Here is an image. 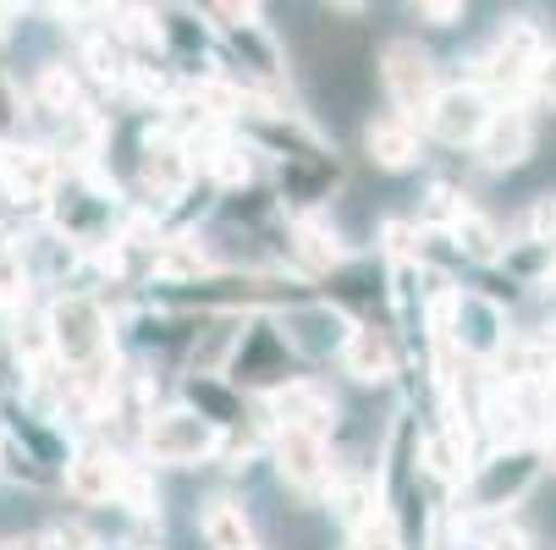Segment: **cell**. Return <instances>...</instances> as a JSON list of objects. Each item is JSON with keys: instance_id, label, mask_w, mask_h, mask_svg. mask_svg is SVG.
Instances as JSON below:
<instances>
[{"instance_id": "6da1fadb", "label": "cell", "mask_w": 556, "mask_h": 550, "mask_svg": "<svg viewBox=\"0 0 556 550\" xmlns=\"http://www.w3.org/2000/svg\"><path fill=\"white\" fill-rule=\"evenodd\" d=\"M380 84L391 94V105L403 111L408 121L425 116V105L435 100V61L419 39H391L380 50Z\"/></svg>"}, {"instance_id": "7a4b0ae2", "label": "cell", "mask_w": 556, "mask_h": 550, "mask_svg": "<svg viewBox=\"0 0 556 550\" xmlns=\"http://www.w3.org/2000/svg\"><path fill=\"white\" fill-rule=\"evenodd\" d=\"M540 55H545V44H540V28L534 23H507L485 50H480V84L485 89H502V94H518L529 77H534V66H540Z\"/></svg>"}, {"instance_id": "3957f363", "label": "cell", "mask_w": 556, "mask_h": 550, "mask_svg": "<svg viewBox=\"0 0 556 550\" xmlns=\"http://www.w3.org/2000/svg\"><path fill=\"white\" fill-rule=\"evenodd\" d=\"M143 446H149L154 462L188 468V462H204L215 451V424L204 413H193V408H172V413H161V419L149 424Z\"/></svg>"}, {"instance_id": "277c9868", "label": "cell", "mask_w": 556, "mask_h": 550, "mask_svg": "<svg viewBox=\"0 0 556 550\" xmlns=\"http://www.w3.org/2000/svg\"><path fill=\"white\" fill-rule=\"evenodd\" d=\"M485 116H491V105H485V89H473V84L435 89V100L425 105V127H430L441 143H452V149H463V143H473V138H480Z\"/></svg>"}, {"instance_id": "5b68a950", "label": "cell", "mask_w": 556, "mask_h": 550, "mask_svg": "<svg viewBox=\"0 0 556 550\" xmlns=\"http://www.w3.org/2000/svg\"><path fill=\"white\" fill-rule=\"evenodd\" d=\"M50 336H55V353H66L72 363H94L105 353V314H100V303H89V297L55 303Z\"/></svg>"}, {"instance_id": "8992f818", "label": "cell", "mask_w": 556, "mask_h": 550, "mask_svg": "<svg viewBox=\"0 0 556 550\" xmlns=\"http://www.w3.org/2000/svg\"><path fill=\"white\" fill-rule=\"evenodd\" d=\"M473 149H480V161L491 171H513L534 154V121L523 111H491L480 138H473Z\"/></svg>"}, {"instance_id": "52a82bcc", "label": "cell", "mask_w": 556, "mask_h": 550, "mask_svg": "<svg viewBox=\"0 0 556 550\" xmlns=\"http://www.w3.org/2000/svg\"><path fill=\"white\" fill-rule=\"evenodd\" d=\"M540 457L534 451H502L496 462H485L480 468V479H473V501H480V507H513L518 496H529V485L540 479Z\"/></svg>"}, {"instance_id": "ba28073f", "label": "cell", "mask_w": 556, "mask_h": 550, "mask_svg": "<svg viewBox=\"0 0 556 550\" xmlns=\"http://www.w3.org/2000/svg\"><path fill=\"white\" fill-rule=\"evenodd\" d=\"M276 468L292 490H320L331 479V462H326V435L314 430H281L276 440Z\"/></svg>"}, {"instance_id": "9c48e42d", "label": "cell", "mask_w": 556, "mask_h": 550, "mask_svg": "<svg viewBox=\"0 0 556 550\" xmlns=\"http://www.w3.org/2000/svg\"><path fill=\"white\" fill-rule=\"evenodd\" d=\"M270 413H276L287 430H314V435H326L331 419H337L331 397H326L320 385H308V380H292V385L270 391Z\"/></svg>"}, {"instance_id": "30bf717a", "label": "cell", "mask_w": 556, "mask_h": 550, "mask_svg": "<svg viewBox=\"0 0 556 550\" xmlns=\"http://www.w3.org/2000/svg\"><path fill=\"white\" fill-rule=\"evenodd\" d=\"M364 149H369V161L386 166V171H408L419 161V132L408 116H386V121H369L364 127Z\"/></svg>"}, {"instance_id": "8fae6325", "label": "cell", "mask_w": 556, "mask_h": 550, "mask_svg": "<svg viewBox=\"0 0 556 550\" xmlns=\"http://www.w3.org/2000/svg\"><path fill=\"white\" fill-rule=\"evenodd\" d=\"M66 490L77 501H111L122 490V462L111 451H77L66 462Z\"/></svg>"}, {"instance_id": "7c38bea8", "label": "cell", "mask_w": 556, "mask_h": 550, "mask_svg": "<svg viewBox=\"0 0 556 550\" xmlns=\"http://www.w3.org/2000/svg\"><path fill=\"white\" fill-rule=\"evenodd\" d=\"M342 369L358 380V385H380V380H391V369H396V358H391V342L380 336V331H348L342 336Z\"/></svg>"}, {"instance_id": "4fadbf2b", "label": "cell", "mask_w": 556, "mask_h": 550, "mask_svg": "<svg viewBox=\"0 0 556 550\" xmlns=\"http://www.w3.org/2000/svg\"><path fill=\"white\" fill-rule=\"evenodd\" d=\"M457 308V342L468 353H496L502 347V308L485 297H452Z\"/></svg>"}, {"instance_id": "5bb4252c", "label": "cell", "mask_w": 556, "mask_h": 550, "mask_svg": "<svg viewBox=\"0 0 556 550\" xmlns=\"http://www.w3.org/2000/svg\"><path fill=\"white\" fill-rule=\"evenodd\" d=\"M491 358H496V369H502V385H507V391H518V385H540V380H551V374H556V358H551L540 342H502Z\"/></svg>"}, {"instance_id": "9a60e30c", "label": "cell", "mask_w": 556, "mask_h": 550, "mask_svg": "<svg viewBox=\"0 0 556 550\" xmlns=\"http://www.w3.org/2000/svg\"><path fill=\"white\" fill-rule=\"evenodd\" d=\"M0 177H7V188L23 193V199H45L55 188V166L39 149H0Z\"/></svg>"}, {"instance_id": "2e32d148", "label": "cell", "mask_w": 556, "mask_h": 550, "mask_svg": "<svg viewBox=\"0 0 556 550\" xmlns=\"http://www.w3.org/2000/svg\"><path fill=\"white\" fill-rule=\"evenodd\" d=\"M199 528H204V545L210 550H260L243 507H231V501H210L204 517H199Z\"/></svg>"}, {"instance_id": "e0dca14e", "label": "cell", "mask_w": 556, "mask_h": 550, "mask_svg": "<svg viewBox=\"0 0 556 550\" xmlns=\"http://www.w3.org/2000/svg\"><path fill=\"white\" fill-rule=\"evenodd\" d=\"M188 149L182 143H172V138H154L149 149H143V182L154 188V193H182L188 188Z\"/></svg>"}, {"instance_id": "ac0fdd59", "label": "cell", "mask_w": 556, "mask_h": 550, "mask_svg": "<svg viewBox=\"0 0 556 550\" xmlns=\"http://www.w3.org/2000/svg\"><path fill=\"white\" fill-rule=\"evenodd\" d=\"M446 226H452V238H457V248H463L468 259H480V265H485V259H496V254H502V248H496V243H502V238H496V226H491L485 215H473L468 204H463Z\"/></svg>"}, {"instance_id": "d6986e66", "label": "cell", "mask_w": 556, "mask_h": 550, "mask_svg": "<svg viewBox=\"0 0 556 550\" xmlns=\"http://www.w3.org/2000/svg\"><path fill=\"white\" fill-rule=\"evenodd\" d=\"M353 550H403V534H396V517L391 512H369L353 523Z\"/></svg>"}, {"instance_id": "ffe728a7", "label": "cell", "mask_w": 556, "mask_h": 550, "mask_svg": "<svg viewBox=\"0 0 556 550\" xmlns=\"http://www.w3.org/2000/svg\"><path fill=\"white\" fill-rule=\"evenodd\" d=\"M39 105L55 111V116L77 111V77H72L66 66H45V72H39Z\"/></svg>"}, {"instance_id": "44dd1931", "label": "cell", "mask_w": 556, "mask_h": 550, "mask_svg": "<svg viewBox=\"0 0 556 550\" xmlns=\"http://www.w3.org/2000/svg\"><path fill=\"white\" fill-rule=\"evenodd\" d=\"M380 501H375V485L369 479H348V485H337V512L348 517V523H358V517H369Z\"/></svg>"}, {"instance_id": "7402d4cb", "label": "cell", "mask_w": 556, "mask_h": 550, "mask_svg": "<svg viewBox=\"0 0 556 550\" xmlns=\"http://www.w3.org/2000/svg\"><path fill=\"white\" fill-rule=\"evenodd\" d=\"M210 7H215V17H220V23L249 28V23H260V7H265V0H210Z\"/></svg>"}, {"instance_id": "603a6c76", "label": "cell", "mask_w": 556, "mask_h": 550, "mask_svg": "<svg viewBox=\"0 0 556 550\" xmlns=\"http://www.w3.org/2000/svg\"><path fill=\"white\" fill-rule=\"evenodd\" d=\"M529 231H534V243L556 254V199H540L534 215H529Z\"/></svg>"}, {"instance_id": "cb8c5ba5", "label": "cell", "mask_w": 556, "mask_h": 550, "mask_svg": "<svg viewBox=\"0 0 556 550\" xmlns=\"http://www.w3.org/2000/svg\"><path fill=\"white\" fill-rule=\"evenodd\" d=\"M50 347H55L50 325H17V353H23L28 363H39V358H45Z\"/></svg>"}, {"instance_id": "d4e9b609", "label": "cell", "mask_w": 556, "mask_h": 550, "mask_svg": "<svg viewBox=\"0 0 556 550\" xmlns=\"http://www.w3.org/2000/svg\"><path fill=\"white\" fill-rule=\"evenodd\" d=\"M408 7H414L425 23H435V28H452V23L463 17V0H408Z\"/></svg>"}, {"instance_id": "484cf974", "label": "cell", "mask_w": 556, "mask_h": 550, "mask_svg": "<svg viewBox=\"0 0 556 550\" xmlns=\"http://www.w3.org/2000/svg\"><path fill=\"white\" fill-rule=\"evenodd\" d=\"M215 177H220L226 188L249 182V161H243V154H237V149H220V154H215Z\"/></svg>"}, {"instance_id": "4316f807", "label": "cell", "mask_w": 556, "mask_h": 550, "mask_svg": "<svg viewBox=\"0 0 556 550\" xmlns=\"http://www.w3.org/2000/svg\"><path fill=\"white\" fill-rule=\"evenodd\" d=\"M17 121H23V111H17V89L7 84V77H0V143L17 132Z\"/></svg>"}, {"instance_id": "83f0119b", "label": "cell", "mask_w": 556, "mask_h": 550, "mask_svg": "<svg viewBox=\"0 0 556 550\" xmlns=\"http://www.w3.org/2000/svg\"><path fill=\"white\" fill-rule=\"evenodd\" d=\"M116 23H122V34H127V39H154L149 12H138V7H122V12H116Z\"/></svg>"}, {"instance_id": "f1b7e54d", "label": "cell", "mask_w": 556, "mask_h": 550, "mask_svg": "<svg viewBox=\"0 0 556 550\" xmlns=\"http://www.w3.org/2000/svg\"><path fill=\"white\" fill-rule=\"evenodd\" d=\"M23 292V270H17V254H0V297H17Z\"/></svg>"}, {"instance_id": "f546056e", "label": "cell", "mask_w": 556, "mask_h": 550, "mask_svg": "<svg viewBox=\"0 0 556 550\" xmlns=\"http://www.w3.org/2000/svg\"><path fill=\"white\" fill-rule=\"evenodd\" d=\"M303 248H308L314 259H331V265L342 259V248H337V243L326 238V231H303Z\"/></svg>"}, {"instance_id": "4dcf8cb0", "label": "cell", "mask_w": 556, "mask_h": 550, "mask_svg": "<svg viewBox=\"0 0 556 550\" xmlns=\"http://www.w3.org/2000/svg\"><path fill=\"white\" fill-rule=\"evenodd\" d=\"M485 550H529V539L518 528H491L485 534Z\"/></svg>"}, {"instance_id": "1f68e13d", "label": "cell", "mask_w": 556, "mask_h": 550, "mask_svg": "<svg viewBox=\"0 0 556 550\" xmlns=\"http://www.w3.org/2000/svg\"><path fill=\"white\" fill-rule=\"evenodd\" d=\"M55 550H100V539L84 534V528H61V534H55Z\"/></svg>"}, {"instance_id": "d6a6232c", "label": "cell", "mask_w": 556, "mask_h": 550, "mask_svg": "<svg viewBox=\"0 0 556 550\" xmlns=\"http://www.w3.org/2000/svg\"><path fill=\"white\" fill-rule=\"evenodd\" d=\"M534 84H540V89L556 100V50H551V55H540V66H534Z\"/></svg>"}, {"instance_id": "836d02e7", "label": "cell", "mask_w": 556, "mask_h": 550, "mask_svg": "<svg viewBox=\"0 0 556 550\" xmlns=\"http://www.w3.org/2000/svg\"><path fill=\"white\" fill-rule=\"evenodd\" d=\"M386 238H391V248H396V254H408V248H414V243H408V238H414L408 226H386Z\"/></svg>"}, {"instance_id": "e575fe53", "label": "cell", "mask_w": 556, "mask_h": 550, "mask_svg": "<svg viewBox=\"0 0 556 550\" xmlns=\"http://www.w3.org/2000/svg\"><path fill=\"white\" fill-rule=\"evenodd\" d=\"M7 28H12V0H0V39H7Z\"/></svg>"}, {"instance_id": "d590c367", "label": "cell", "mask_w": 556, "mask_h": 550, "mask_svg": "<svg viewBox=\"0 0 556 550\" xmlns=\"http://www.w3.org/2000/svg\"><path fill=\"white\" fill-rule=\"evenodd\" d=\"M540 457H545V462H551V468H556V430H551V435H545V451H540Z\"/></svg>"}, {"instance_id": "8d00e7d4", "label": "cell", "mask_w": 556, "mask_h": 550, "mask_svg": "<svg viewBox=\"0 0 556 550\" xmlns=\"http://www.w3.org/2000/svg\"><path fill=\"white\" fill-rule=\"evenodd\" d=\"M0 550H34V545H23V539H7V545H0Z\"/></svg>"}, {"instance_id": "74e56055", "label": "cell", "mask_w": 556, "mask_h": 550, "mask_svg": "<svg viewBox=\"0 0 556 550\" xmlns=\"http://www.w3.org/2000/svg\"><path fill=\"white\" fill-rule=\"evenodd\" d=\"M331 7H348L353 12V7H364V0H331Z\"/></svg>"}]
</instances>
